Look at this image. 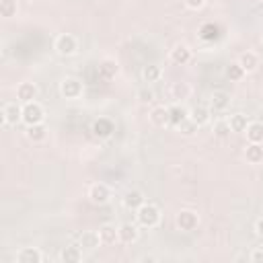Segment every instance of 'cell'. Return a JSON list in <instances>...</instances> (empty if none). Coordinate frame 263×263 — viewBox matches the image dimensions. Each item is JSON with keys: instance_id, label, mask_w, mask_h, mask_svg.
<instances>
[{"instance_id": "24", "label": "cell", "mask_w": 263, "mask_h": 263, "mask_svg": "<svg viewBox=\"0 0 263 263\" xmlns=\"http://www.w3.org/2000/svg\"><path fill=\"white\" fill-rule=\"evenodd\" d=\"M189 119H193L199 127L205 125V123L210 121V107H205V105H195V107L189 111Z\"/></svg>"}, {"instance_id": "3", "label": "cell", "mask_w": 263, "mask_h": 263, "mask_svg": "<svg viewBox=\"0 0 263 263\" xmlns=\"http://www.w3.org/2000/svg\"><path fill=\"white\" fill-rule=\"evenodd\" d=\"M2 121L4 125H16L23 121V103L21 101H8L2 107Z\"/></svg>"}, {"instance_id": "10", "label": "cell", "mask_w": 263, "mask_h": 263, "mask_svg": "<svg viewBox=\"0 0 263 263\" xmlns=\"http://www.w3.org/2000/svg\"><path fill=\"white\" fill-rule=\"evenodd\" d=\"M37 84L35 82H21L18 86H16V101H21L23 105L25 103H31V101H35L37 99Z\"/></svg>"}, {"instance_id": "28", "label": "cell", "mask_w": 263, "mask_h": 263, "mask_svg": "<svg viewBox=\"0 0 263 263\" xmlns=\"http://www.w3.org/2000/svg\"><path fill=\"white\" fill-rule=\"evenodd\" d=\"M97 68H99V74H101L103 78H113V76L117 74V70H119V66H117L115 60H103Z\"/></svg>"}, {"instance_id": "38", "label": "cell", "mask_w": 263, "mask_h": 263, "mask_svg": "<svg viewBox=\"0 0 263 263\" xmlns=\"http://www.w3.org/2000/svg\"><path fill=\"white\" fill-rule=\"evenodd\" d=\"M142 261H144V263H152V261H156V259H154V257H142Z\"/></svg>"}, {"instance_id": "31", "label": "cell", "mask_w": 263, "mask_h": 263, "mask_svg": "<svg viewBox=\"0 0 263 263\" xmlns=\"http://www.w3.org/2000/svg\"><path fill=\"white\" fill-rule=\"evenodd\" d=\"M16 10H18L16 0H0V14H2L4 18L14 16V14H16Z\"/></svg>"}, {"instance_id": "22", "label": "cell", "mask_w": 263, "mask_h": 263, "mask_svg": "<svg viewBox=\"0 0 263 263\" xmlns=\"http://www.w3.org/2000/svg\"><path fill=\"white\" fill-rule=\"evenodd\" d=\"M99 236H101V240H103L105 245H113V242L119 240V230H117L115 224H103V226L99 228Z\"/></svg>"}, {"instance_id": "16", "label": "cell", "mask_w": 263, "mask_h": 263, "mask_svg": "<svg viewBox=\"0 0 263 263\" xmlns=\"http://www.w3.org/2000/svg\"><path fill=\"white\" fill-rule=\"evenodd\" d=\"M16 261L18 263H41L43 261V255L39 249L35 247H23L18 253H16Z\"/></svg>"}, {"instance_id": "19", "label": "cell", "mask_w": 263, "mask_h": 263, "mask_svg": "<svg viewBox=\"0 0 263 263\" xmlns=\"http://www.w3.org/2000/svg\"><path fill=\"white\" fill-rule=\"evenodd\" d=\"M245 158H247L251 164H259V162H263V144L249 142L247 148H245Z\"/></svg>"}, {"instance_id": "2", "label": "cell", "mask_w": 263, "mask_h": 263, "mask_svg": "<svg viewBox=\"0 0 263 263\" xmlns=\"http://www.w3.org/2000/svg\"><path fill=\"white\" fill-rule=\"evenodd\" d=\"M45 119V111L37 101L25 103L23 105V123L25 125H35V123H43Z\"/></svg>"}, {"instance_id": "1", "label": "cell", "mask_w": 263, "mask_h": 263, "mask_svg": "<svg viewBox=\"0 0 263 263\" xmlns=\"http://www.w3.org/2000/svg\"><path fill=\"white\" fill-rule=\"evenodd\" d=\"M136 218H138V224L140 226H144V228H156L160 224V210L154 203L146 201V203H142L136 210Z\"/></svg>"}, {"instance_id": "25", "label": "cell", "mask_w": 263, "mask_h": 263, "mask_svg": "<svg viewBox=\"0 0 263 263\" xmlns=\"http://www.w3.org/2000/svg\"><path fill=\"white\" fill-rule=\"evenodd\" d=\"M245 134H247V140H249V142L263 144V123H261V121H249Z\"/></svg>"}, {"instance_id": "4", "label": "cell", "mask_w": 263, "mask_h": 263, "mask_svg": "<svg viewBox=\"0 0 263 263\" xmlns=\"http://www.w3.org/2000/svg\"><path fill=\"white\" fill-rule=\"evenodd\" d=\"M82 80L80 78H74V76H66V78H62V82H60V92H62V97L64 99H78L80 95H82Z\"/></svg>"}, {"instance_id": "13", "label": "cell", "mask_w": 263, "mask_h": 263, "mask_svg": "<svg viewBox=\"0 0 263 263\" xmlns=\"http://www.w3.org/2000/svg\"><path fill=\"white\" fill-rule=\"evenodd\" d=\"M117 230H119V240H121V242H125V245L136 242V240H138V236H140L138 226H136V224H132V222H123V224H119V226H117Z\"/></svg>"}, {"instance_id": "33", "label": "cell", "mask_w": 263, "mask_h": 263, "mask_svg": "<svg viewBox=\"0 0 263 263\" xmlns=\"http://www.w3.org/2000/svg\"><path fill=\"white\" fill-rule=\"evenodd\" d=\"M197 127H199V125H197L193 119H189V117H187V119H185V121H183V123H181L177 129H179L183 136H193V134L197 132Z\"/></svg>"}, {"instance_id": "8", "label": "cell", "mask_w": 263, "mask_h": 263, "mask_svg": "<svg viewBox=\"0 0 263 263\" xmlns=\"http://www.w3.org/2000/svg\"><path fill=\"white\" fill-rule=\"evenodd\" d=\"M109 197H111V189H109V185H105V183H92L90 187H88V199L92 201V203H107L109 201Z\"/></svg>"}, {"instance_id": "20", "label": "cell", "mask_w": 263, "mask_h": 263, "mask_svg": "<svg viewBox=\"0 0 263 263\" xmlns=\"http://www.w3.org/2000/svg\"><path fill=\"white\" fill-rule=\"evenodd\" d=\"M25 136H27V140H29V142H33V144H39V142H43V140H45V136H47V127H45L43 123L27 125V132H25Z\"/></svg>"}, {"instance_id": "32", "label": "cell", "mask_w": 263, "mask_h": 263, "mask_svg": "<svg viewBox=\"0 0 263 263\" xmlns=\"http://www.w3.org/2000/svg\"><path fill=\"white\" fill-rule=\"evenodd\" d=\"M230 132H232V129H230V123H228L226 119H218V121L214 123V134H216L218 138H226Z\"/></svg>"}, {"instance_id": "12", "label": "cell", "mask_w": 263, "mask_h": 263, "mask_svg": "<svg viewBox=\"0 0 263 263\" xmlns=\"http://www.w3.org/2000/svg\"><path fill=\"white\" fill-rule=\"evenodd\" d=\"M171 60L173 64L177 66H185L191 62V49L185 45V43H177L173 49H171Z\"/></svg>"}, {"instance_id": "5", "label": "cell", "mask_w": 263, "mask_h": 263, "mask_svg": "<svg viewBox=\"0 0 263 263\" xmlns=\"http://www.w3.org/2000/svg\"><path fill=\"white\" fill-rule=\"evenodd\" d=\"M78 49V39L72 33H62L55 39V51L60 55H74Z\"/></svg>"}, {"instance_id": "15", "label": "cell", "mask_w": 263, "mask_h": 263, "mask_svg": "<svg viewBox=\"0 0 263 263\" xmlns=\"http://www.w3.org/2000/svg\"><path fill=\"white\" fill-rule=\"evenodd\" d=\"M142 203H146V195L140 191V189H129V191H125V195H123V205L127 208V210H138Z\"/></svg>"}, {"instance_id": "39", "label": "cell", "mask_w": 263, "mask_h": 263, "mask_svg": "<svg viewBox=\"0 0 263 263\" xmlns=\"http://www.w3.org/2000/svg\"><path fill=\"white\" fill-rule=\"evenodd\" d=\"M255 2H263V0H255Z\"/></svg>"}, {"instance_id": "17", "label": "cell", "mask_w": 263, "mask_h": 263, "mask_svg": "<svg viewBox=\"0 0 263 263\" xmlns=\"http://www.w3.org/2000/svg\"><path fill=\"white\" fill-rule=\"evenodd\" d=\"M230 105V95L226 90H214L210 97V109L212 111H224Z\"/></svg>"}, {"instance_id": "27", "label": "cell", "mask_w": 263, "mask_h": 263, "mask_svg": "<svg viewBox=\"0 0 263 263\" xmlns=\"http://www.w3.org/2000/svg\"><path fill=\"white\" fill-rule=\"evenodd\" d=\"M160 76H162V68L158 64H148L142 68V78L146 82H156V80H160Z\"/></svg>"}, {"instance_id": "30", "label": "cell", "mask_w": 263, "mask_h": 263, "mask_svg": "<svg viewBox=\"0 0 263 263\" xmlns=\"http://www.w3.org/2000/svg\"><path fill=\"white\" fill-rule=\"evenodd\" d=\"M247 72L242 70V66L238 64V62H230L228 66H226V76L232 80V82H236V80H240L242 76H245Z\"/></svg>"}, {"instance_id": "26", "label": "cell", "mask_w": 263, "mask_h": 263, "mask_svg": "<svg viewBox=\"0 0 263 263\" xmlns=\"http://www.w3.org/2000/svg\"><path fill=\"white\" fill-rule=\"evenodd\" d=\"M218 37H220L218 25H214V23H203V25L199 27V39H203V41H216Z\"/></svg>"}, {"instance_id": "11", "label": "cell", "mask_w": 263, "mask_h": 263, "mask_svg": "<svg viewBox=\"0 0 263 263\" xmlns=\"http://www.w3.org/2000/svg\"><path fill=\"white\" fill-rule=\"evenodd\" d=\"M187 117H189V111H187L181 103H173V105L168 107V125L179 127Z\"/></svg>"}, {"instance_id": "35", "label": "cell", "mask_w": 263, "mask_h": 263, "mask_svg": "<svg viewBox=\"0 0 263 263\" xmlns=\"http://www.w3.org/2000/svg\"><path fill=\"white\" fill-rule=\"evenodd\" d=\"M183 2H185V6L191 8V10H197V8H201V6L205 4V0H183Z\"/></svg>"}, {"instance_id": "18", "label": "cell", "mask_w": 263, "mask_h": 263, "mask_svg": "<svg viewBox=\"0 0 263 263\" xmlns=\"http://www.w3.org/2000/svg\"><path fill=\"white\" fill-rule=\"evenodd\" d=\"M80 259H82V247H80V242L78 245L64 247L62 253H60V261H64V263H76Z\"/></svg>"}, {"instance_id": "7", "label": "cell", "mask_w": 263, "mask_h": 263, "mask_svg": "<svg viewBox=\"0 0 263 263\" xmlns=\"http://www.w3.org/2000/svg\"><path fill=\"white\" fill-rule=\"evenodd\" d=\"M90 132H92V136H95V138L105 140V138H109V136L115 132V123H113L111 119H107V117H99V119H95V121H92Z\"/></svg>"}, {"instance_id": "21", "label": "cell", "mask_w": 263, "mask_h": 263, "mask_svg": "<svg viewBox=\"0 0 263 263\" xmlns=\"http://www.w3.org/2000/svg\"><path fill=\"white\" fill-rule=\"evenodd\" d=\"M101 242H103V240H101L99 232H95V230H84V232L80 234V247L86 249V251H95Z\"/></svg>"}, {"instance_id": "9", "label": "cell", "mask_w": 263, "mask_h": 263, "mask_svg": "<svg viewBox=\"0 0 263 263\" xmlns=\"http://www.w3.org/2000/svg\"><path fill=\"white\" fill-rule=\"evenodd\" d=\"M189 95H191V86L183 80H177L168 86V97H171L173 103H183V101L189 99Z\"/></svg>"}, {"instance_id": "6", "label": "cell", "mask_w": 263, "mask_h": 263, "mask_svg": "<svg viewBox=\"0 0 263 263\" xmlns=\"http://www.w3.org/2000/svg\"><path fill=\"white\" fill-rule=\"evenodd\" d=\"M175 222H177V228H179V230H183V232H191V230L197 228L199 218H197V214H195L193 210H181V212L177 214Z\"/></svg>"}, {"instance_id": "34", "label": "cell", "mask_w": 263, "mask_h": 263, "mask_svg": "<svg viewBox=\"0 0 263 263\" xmlns=\"http://www.w3.org/2000/svg\"><path fill=\"white\" fill-rule=\"evenodd\" d=\"M152 99H154V92H152L148 86H144V88L138 90V101H140V103H150Z\"/></svg>"}, {"instance_id": "23", "label": "cell", "mask_w": 263, "mask_h": 263, "mask_svg": "<svg viewBox=\"0 0 263 263\" xmlns=\"http://www.w3.org/2000/svg\"><path fill=\"white\" fill-rule=\"evenodd\" d=\"M238 64L242 66L245 72H255L259 68V55L255 51H245V53H240Z\"/></svg>"}, {"instance_id": "14", "label": "cell", "mask_w": 263, "mask_h": 263, "mask_svg": "<svg viewBox=\"0 0 263 263\" xmlns=\"http://www.w3.org/2000/svg\"><path fill=\"white\" fill-rule=\"evenodd\" d=\"M148 117H150L152 125H156V127H164V125H168V107H164V105H156V107L150 109Z\"/></svg>"}, {"instance_id": "36", "label": "cell", "mask_w": 263, "mask_h": 263, "mask_svg": "<svg viewBox=\"0 0 263 263\" xmlns=\"http://www.w3.org/2000/svg\"><path fill=\"white\" fill-rule=\"evenodd\" d=\"M249 259H251L253 263H263V249H255Z\"/></svg>"}, {"instance_id": "29", "label": "cell", "mask_w": 263, "mask_h": 263, "mask_svg": "<svg viewBox=\"0 0 263 263\" xmlns=\"http://www.w3.org/2000/svg\"><path fill=\"white\" fill-rule=\"evenodd\" d=\"M228 123H230V129L232 132H245L247 125H249V117L245 113H234V115H230Z\"/></svg>"}, {"instance_id": "37", "label": "cell", "mask_w": 263, "mask_h": 263, "mask_svg": "<svg viewBox=\"0 0 263 263\" xmlns=\"http://www.w3.org/2000/svg\"><path fill=\"white\" fill-rule=\"evenodd\" d=\"M255 232H257L259 236H263V216H261V218L255 222Z\"/></svg>"}]
</instances>
